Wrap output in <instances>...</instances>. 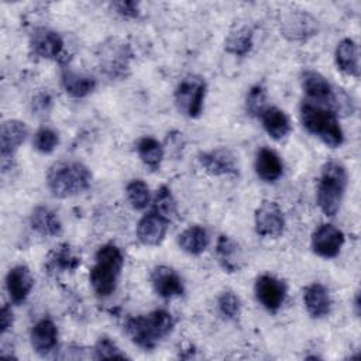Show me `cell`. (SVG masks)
I'll list each match as a JSON object with an SVG mask.
<instances>
[{
  "mask_svg": "<svg viewBox=\"0 0 361 361\" xmlns=\"http://www.w3.org/2000/svg\"><path fill=\"white\" fill-rule=\"evenodd\" d=\"M255 231L265 238H278L285 230V216L276 202L264 200L254 214Z\"/></svg>",
  "mask_w": 361,
  "mask_h": 361,
  "instance_id": "obj_9",
  "label": "cell"
},
{
  "mask_svg": "<svg viewBox=\"0 0 361 361\" xmlns=\"http://www.w3.org/2000/svg\"><path fill=\"white\" fill-rule=\"evenodd\" d=\"M354 310H355V314L358 316L360 314V295H358V292L355 293V298H354Z\"/></svg>",
  "mask_w": 361,
  "mask_h": 361,
  "instance_id": "obj_40",
  "label": "cell"
},
{
  "mask_svg": "<svg viewBox=\"0 0 361 361\" xmlns=\"http://www.w3.org/2000/svg\"><path fill=\"white\" fill-rule=\"evenodd\" d=\"M168 220L155 212H151L141 217L137 224V238L142 245L155 247L159 245L168 231Z\"/></svg>",
  "mask_w": 361,
  "mask_h": 361,
  "instance_id": "obj_17",
  "label": "cell"
},
{
  "mask_svg": "<svg viewBox=\"0 0 361 361\" xmlns=\"http://www.w3.org/2000/svg\"><path fill=\"white\" fill-rule=\"evenodd\" d=\"M202 168L213 176H235L238 175V164L235 155L228 148H214L199 154Z\"/></svg>",
  "mask_w": 361,
  "mask_h": 361,
  "instance_id": "obj_13",
  "label": "cell"
},
{
  "mask_svg": "<svg viewBox=\"0 0 361 361\" xmlns=\"http://www.w3.org/2000/svg\"><path fill=\"white\" fill-rule=\"evenodd\" d=\"M216 258L220 267L227 272H235L240 269L241 257L238 245L228 235H220L216 243Z\"/></svg>",
  "mask_w": 361,
  "mask_h": 361,
  "instance_id": "obj_28",
  "label": "cell"
},
{
  "mask_svg": "<svg viewBox=\"0 0 361 361\" xmlns=\"http://www.w3.org/2000/svg\"><path fill=\"white\" fill-rule=\"evenodd\" d=\"M267 90L262 85L252 86L245 97V111L252 117H259L267 109Z\"/></svg>",
  "mask_w": 361,
  "mask_h": 361,
  "instance_id": "obj_33",
  "label": "cell"
},
{
  "mask_svg": "<svg viewBox=\"0 0 361 361\" xmlns=\"http://www.w3.org/2000/svg\"><path fill=\"white\" fill-rule=\"evenodd\" d=\"M28 135V128L25 123L20 120H6L0 130V155L3 162L13 158L18 147L25 141Z\"/></svg>",
  "mask_w": 361,
  "mask_h": 361,
  "instance_id": "obj_18",
  "label": "cell"
},
{
  "mask_svg": "<svg viewBox=\"0 0 361 361\" xmlns=\"http://www.w3.org/2000/svg\"><path fill=\"white\" fill-rule=\"evenodd\" d=\"M14 322V316H13V310L8 305H3L1 310H0V333L6 334Z\"/></svg>",
  "mask_w": 361,
  "mask_h": 361,
  "instance_id": "obj_39",
  "label": "cell"
},
{
  "mask_svg": "<svg viewBox=\"0 0 361 361\" xmlns=\"http://www.w3.org/2000/svg\"><path fill=\"white\" fill-rule=\"evenodd\" d=\"M254 34L250 27H240L235 31H231L224 42V49L235 56H245L251 48Z\"/></svg>",
  "mask_w": 361,
  "mask_h": 361,
  "instance_id": "obj_30",
  "label": "cell"
},
{
  "mask_svg": "<svg viewBox=\"0 0 361 361\" xmlns=\"http://www.w3.org/2000/svg\"><path fill=\"white\" fill-rule=\"evenodd\" d=\"M206 96V82L196 75L185 76L175 90V104L178 110L189 118H196L203 111Z\"/></svg>",
  "mask_w": 361,
  "mask_h": 361,
  "instance_id": "obj_8",
  "label": "cell"
},
{
  "mask_svg": "<svg viewBox=\"0 0 361 361\" xmlns=\"http://www.w3.org/2000/svg\"><path fill=\"white\" fill-rule=\"evenodd\" d=\"M51 106H52V99H51L49 93H47V92L38 93V94L32 99V110H34L37 114H44V113L49 111Z\"/></svg>",
  "mask_w": 361,
  "mask_h": 361,
  "instance_id": "obj_38",
  "label": "cell"
},
{
  "mask_svg": "<svg viewBox=\"0 0 361 361\" xmlns=\"http://www.w3.org/2000/svg\"><path fill=\"white\" fill-rule=\"evenodd\" d=\"M151 283L157 295L164 299H172L185 293V285L180 275L166 265H158L152 269Z\"/></svg>",
  "mask_w": 361,
  "mask_h": 361,
  "instance_id": "obj_14",
  "label": "cell"
},
{
  "mask_svg": "<svg viewBox=\"0 0 361 361\" xmlns=\"http://www.w3.org/2000/svg\"><path fill=\"white\" fill-rule=\"evenodd\" d=\"M30 48L34 55L44 59H54L63 49V39L59 32L51 28H37L30 38Z\"/></svg>",
  "mask_w": 361,
  "mask_h": 361,
  "instance_id": "obj_15",
  "label": "cell"
},
{
  "mask_svg": "<svg viewBox=\"0 0 361 361\" xmlns=\"http://www.w3.org/2000/svg\"><path fill=\"white\" fill-rule=\"evenodd\" d=\"M113 10L124 18H137L140 16V4L133 0H121L111 3Z\"/></svg>",
  "mask_w": 361,
  "mask_h": 361,
  "instance_id": "obj_37",
  "label": "cell"
},
{
  "mask_svg": "<svg viewBox=\"0 0 361 361\" xmlns=\"http://www.w3.org/2000/svg\"><path fill=\"white\" fill-rule=\"evenodd\" d=\"M80 265V255L69 244H59L47 257L45 268L49 274L73 272Z\"/></svg>",
  "mask_w": 361,
  "mask_h": 361,
  "instance_id": "obj_22",
  "label": "cell"
},
{
  "mask_svg": "<svg viewBox=\"0 0 361 361\" xmlns=\"http://www.w3.org/2000/svg\"><path fill=\"white\" fill-rule=\"evenodd\" d=\"M344 233L330 224V223H324L320 224L312 234V250L316 255L322 257V258H334L340 254L343 245H344Z\"/></svg>",
  "mask_w": 361,
  "mask_h": 361,
  "instance_id": "obj_12",
  "label": "cell"
},
{
  "mask_svg": "<svg viewBox=\"0 0 361 361\" xmlns=\"http://www.w3.org/2000/svg\"><path fill=\"white\" fill-rule=\"evenodd\" d=\"M34 286V278L27 265L13 267L6 276V289L13 303L21 305L25 302Z\"/></svg>",
  "mask_w": 361,
  "mask_h": 361,
  "instance_id": "obj_16",
  "label": "cell"
},
{
  "mask_svg": "<svg viewBox=\"0 0 361 361\" xmlns=\"http://www.w3.org/2000/svg\"><path fill=\"white\" fill-rule=\"evenodd\" d=\"M347 183V169L341 162L329 161L323 165L317 183V204L326 216L333 217L338 212Z\"/></svg>",
  "mask_w": 361,
  "mask_h": 361,
  "instance_id": "obj_5",
  "label": "cell"
},
{
  "mask_svg": "<svg viewBox=\"0 0 361 361\" xmlns=\"http://www.w3.org/2000/svg\"><path fill=\"white\" fill-rule=\"evenodd\" d=\"M254 292H255L257 300L268 312L275 313L283 305V302L286 299L288 288L282 279H279L271 274H262L255 281Z\"/></svg>",
  "mask_w": 361,
  "mask_h": 361,
  "instance_id": "obj_10",
  "label": "cell"
},
{
  "mask_svg": "<svg viewBox=\"0 0 361 361\" xmlns=\"http://www.w3.org/2000/svg\"><path fill=\"white\" fill-rule=\"evenodd\" d=\"M30 226L35 233L44 237H55L62 231V223L58 214L47 206H37L32 210L30 216Z\"/></svg>",
  "mask_w": 361,
  "mask_h": 361,
  "instance_id": "obj_23",
  "label": "cell"
},
{
  "mask_svg": "<svg viewBox=\"0 0 361 361\" xmlns=\"http://www.w3.org/2000/svg\"><path fill=\"white\" fill-rule=\"evenodd\" d=\"M31 345L39 355H48L56 348L58 344V329L51 319L38 320L30 334Z\"/></svg>",
  "mask_w": 361,
  "mask_h": 361,
  "instance_id": "obj_20",
  "label": "cell"
},
{
  "mask_svg": "<svg viewBox=\"0 0 361 361\" xmlns=\"http://www.w3.org/2000/svg\"><path fill=\"white\" fill-rule=\"evenodd\" d=\"M61 82H62V86H63L65 92L69 96L75 97V99L86 97L96 87L94 78L83 75V73H79V72H75V71H71L68 68H65L62 71Z\"/></svg>",
  "mask_w": 361,
  "mask_h": 361,
  "instance_id": "obj_26",
  "label": "cell"
},
{
  "mask_svg": "<svg viewBox=\"0 0 361 361\" xmlns=\"http://www.w3.org/2000/svg\"><path fill=\"white\" fill-rule=\"evenodd\" d=\"M126 195L135 210H144L151 200L148 185L142 179H133L126 186Z\"/></svg>",
  "mask_w": 361,
  "mask_h": 361,
  "instance_id": "obj_32",
  "label": "cell"
},
{
  "mask_svg": "<svg viewBox=\"0 0 361 361\" xmlns=\"http://www.w3.org/2000/svg\"><path fill=\"white\" fill-rule=\"evenodd\" d=\"M259 117L262 121V127L271 138L279 141L290 133V120L283 110L275 106H268Z\"/></svg>",
  "mask_w": 361,
  "mask_h": 361,
  "instance_id": "obj_25",
  "label": "cell"
},
{
  "mask_svg": "<svg viewBox=\"0 0 361 361\" xmlns=\"http://www.w3.org/2000/svg\"><path fill=\"white\" fill-rule=\"evenodd\" d=\"M255 173L264 182H275L283 173V164L281 157L272 148L264 147L255 157Z\"/></svg>",
  "mask_w": 361,
  "mask_h": 361,
  "instance_id": "obj_21",
  "label": "cell"
},
{
  "mask_svg": "<svg viewBox=\"0 0 361 361\" xmlns=\"http://www.w3.org/2000/svg\"><path fill=\"white\" fill-rule=\"evenodd\" d=\"M302 89L305 94L307 96L312 103L316 104H326L327 109L334 111L336 114L338 111L341 113H351V100L350 97L336 89L320 72L313 69H306L302 72L300 76Z\"/></svg>",
  "mask_w": 361,
  "mask_h": 361,
  "instance_id": "obj_6",
  "label": "cell"
},
{
  "mask_svg": "<svg viewBox=\"0 0 361 361\" xmlns=\"http://www.w3.org/2000/svg\"><path fill=\"white\" fill-rule=\"evenodd\" d=\"M209 243L210 237L207 230L197 224L185 228L178 235V245L182 251L190 255H200L202 252H204L206 248L209 247Z\"/></svg>",
  "mask_w": 361,
  "mask_h": 361,
  "instance_id": "obj_27",
  "label": "cell"
},
{
  "mask_svg": "<svg viewBox=\"0 0 361 361\" xmlns=\"http://www.w3.org/2000/svg\"><path fill=\"white\" fill-rule=\"evenodd\" d=\"M92 183V173L86 165L78 161H59L47 172V186L52 196L72 197L86 192Z\"/></svg>",
  "mask_w": 361,
  "mask_h": 361,
  "instance_id": "obj_2",
  "label": "cell"
},
{
  "mask_svg": "<svg viewBox=\"0 0 361 361\" xmlns=\"http://www.w3.org/2000/svg\"><path fill=\"white\" fill-rule=\"evenodd\" d=\"M175 326V320L168 310L157 309L148 314L130 317L126 322V333L131 341L142 350L155 348Z\"/></svg>",
  "mask_w": 361,
  "mask_h": 361,
  "instance_id": "obj_1",
  "label": "cell"
},
{
  "mask_svg": "<svg viewBox=\"0 0 361 361\" xmlns=\"http://www.w3.org/2000/svg\"><path fill=\"white\" fill-rule=\"evenodd\" d=\"M299 116L305 130L317 137L327 147L337 148L344 142V133L337 114L330 109L312 102H303Z\"/></svg>",
  "mask_w": 361,
  "mask_h": 361,
  "instance_id": "obj_4",
  "label": "cell"
},
{
  "mask_svg": "<svg viewBox=\"0 0 361 361\" xmlns=\"http://www.w3.org/2000/svg\"><path fill=\"white\" fill-rule=\"evenodd\" d=\"M154 212L171 221L176 217L178 209H176V200L171 193V189L165 185L159 186V189L155 193L154 197Z\"/></svg>",
  "mask_w": 361,
  "mask_h": 361,
  "instance_id": "obj_31",
  "label": "cell"
},
{
  "mask_svg": "<svg viewBox=\"0 0 361 361\" xmlns=\"http://www.w3.org/2000/svg\"><path fill=\"white\" fill-rule=\"evenodd\" d=\"M59 144V135L55 130L49 127H41L34 134L32 145L41 154H51Z\"/></svg>",
  "mask_w": 361,
  "mask_h": 361,
  "instance_id": "obj_34",
  "label": "cell"
},
{
  "mask_svg": "<svg viewBox=\"0 0 361 361\" xmlns=\"http://www.w3.org/2000/svg\"><path fill=\"white\" fill-rule=\"evenodd\" d=\"M93 358L94 360H107V358H127V355L124 353L120 351V348L116 345V343L103 336L100 337L96 344H94V348H93Z\"/></svg>",
  "mask_w": 361,
  "mask_h": 361,
  "instance_id": "obj_36",
  "label": "cell"
},
{
  "mask_svg": "<svg viewBox=\"0 0 361 361\" xmlns=\"http://www.w3.org/2000/svg\"><path fill=\"white\" fill-rule=\"evenodd\" d=\"M97 58L104 75L111 79H123L130 69L133 52L127 42L118 38H109L100 45Z\"/></svg>",
  "mask_w": 361,
  "mask_h": 361,
  "instance_id": "obj_7",
  "label": "cell"
},
{
  "mask_svg": "<svg viewBox=\"0 0 361 361\" xmlns=\"http://www.w3.org/2000/svg\"><path fill=\"white\" fill-rule=\"evenodd\" d=\"M303 303L313 319L326 317L331 310V298L329 289L319 282L310 283L303 290Z\"/></svg>",
  "mask_w": 361,
  "mask_h": 361,
  "instance_id": "obj_19",
  "label": "cell"
},
{
  "mask_svg": "<svg viewBox=\"0 0 361 361\" xmlns=\"http://www.w3.org/2000/svg\"><path fill=\"white\" fill-rule=\"evenodd\" d=\"M317 30L316 18L302 10H292L281 20V32L289 41H306L316 35Z\"/></svg>",
  "mask_w": 361,
  "mask_h": 361,
  "instance_id": "obj_11",
  "label": "cell"
},
{
  "mask_svg": "<svg viewBox=\"0 0 361 361\" xmlns=\"http://www.w3.org/2000/svg\"><path fill=\"white\" fill-rule=\"evenodd\" d=\"M217 306H219L220 313L226 319L234 320V319H237L240 316L241 302H240V298L234 292H231V290H226V292H223L219 296Z\"/></svg>",
  "mask_w": 361,
  "mask_h": 361,
  "instance_id": "obj_35",
  "label": "cell"
},
{
  "mask_svg": "<svg viewBox=\"0 0 361 361\" xmlns=\"http://www.w3.org/2000/svg\"><path fill=\"white\" fill-rule=\"evenodd\" d=\"M124 265L121 250L109 243L102 245L94 255V264L89 272V282L99 298H107L114 293Z\"/></svg>",
  "mask_w": 361,
  "mask_h": 361,
  "instance_id": "obj_3",
  "label": "cell"
},
{
  "mask_svg": "<svg viewBox=\"0 0 361 361\" xmlns=\"http://www.w3.org/2000/svg\"><path fill=\"white\" fill-rule=\"evenodd\" d=\"M336 65L340 72L348 76H360V63H358V47L354 39L344 38L336 47Z\"/></svg>",
  "mask_w": 361,
  "mask_h": 361,
  "instance_id": "obj_24",
  "label": "cell"
},
{
  "mask_svg": "<svg viewBox=\"0 0 361 361\" xmlns=\"http://www.w3.org/2000/svg\"><path fill=\"white\" fill-rule=\"evenodd\" d=\"M137 154L140 159L144 162V165L155 171L159 168L164 159V147L154 137H142L137 142Z\"/></svg>",
  "mask_w": 361,
  "mask_h": 361,
  "instance_id": "obj_29",
  "label": "cell"
}]
</instances>
